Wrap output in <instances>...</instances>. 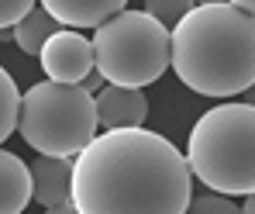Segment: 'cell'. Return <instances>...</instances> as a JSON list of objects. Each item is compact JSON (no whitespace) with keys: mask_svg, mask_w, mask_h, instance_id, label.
<instances>
[{"mask_svg":"<svg viewBox=\"0 0 255 214\" xmlns=\"http://www.w3.org/2000/svg\"><path fill=\"white\" fill-rule=\"evenodd\" d=\"M80 214H183L193 201L190 159L148 128H104L73 166Z\"/></svg>","mask_w":255,"mask_h":214,"instance_id":"1","label":"cell"},{"mask_svg":"<svg viewBox=\"0 0 255 214\" xmlns=\"http://www.w3.org/2000/svg\"><path fill=\"white\" fill-rule=\"evenodd\" d=\"M35 201V173L10 149L0 152V211L21 214Z\"/></svg>","mask_w":255,"mask_h":214,"instance_id":"9","label":"cell"},{"mask_svg":"<svg viewBox=\"0 0 255 214\" xmlns=\"http://www.w3.org/2000/svg\"><path fill=\"white\" fill-rule=\"evenodd\" d=\"M97 48V69L107 76V83L148 86L166 69H172V28L159 17L141 10H121L111 21H104L93 35Z\"/></svg>","mask_w":255,"mask_h":214,"instance_id":"5","label":"cell"},{"mask_svg":"<svg viewBox=\"0 0 255 214\" xmlns=\"http://www.w3.org/2000/svg\"><path fill=\"white\" fill-rule=\"evenodd\" d=\"M83 86H86V90H90V93H100V90L107 86V76H104L100 69H93V73H90V76H86V80H83Z\"/></svg>","mask_w":255,"mask_h":214,"instance_id":"16","label":"cell"},{"mask_svg":"<svg viewBox=\"0 0 255 214\" xmlns=\"http://www.w3.org/2000/svg\"><path fill=\"white\" fill-rule=\"evenodd\" d=\"M231 3H238L242 10H249V14H255V0H231Z\"/></svg>","mask_w":255,"mask_h":214,"instance_id":"18","label":"cell"},{"mask_svg":"<svg viewBox=\"0 0 255 214\" xmlns=\"http://www.w3.org/2000/svg\"><path fill=\"white\" fill-rule=\"evenodd\" d=\"M42 7H48L66 28H100L125 10L128 0H42Z\"/></svg>","mask_w":255,"mask_h":214,"instance_id":"10","label":"cell"},{"mask_svg":"<svg viewBox=\"0 0 255 214\" xmlns=\"http://www.w3.org/2000/svg\"><path fill=\"white\" fill-rule=\"evenodd\" d=\"M97 111H100V128H141L148 118V97L141 86L107 83L97 93Z\"/></svg>","mask_w":255,"mask_h":214,"instance_id":"7","label":"cell"},{"mask_svg":"<svg viewBox=\"0 0 255 214\" xmlns=\"http://www.w3.org/2000/svg\"><path fill=\"white\" fill-rule=\"evenodd\" d=\"M55 31H59V17H55L48 7H35V10H28L10 31H3V35L14 38L24 55H38L45 48V42H48Z\"/></svg>","mask_w":255,"mask_h":214,"instance_id":"11","label":"cell"},{"mask_svg":"<svg viewBox=\"0 0 255 214\" xmlns=\"http://www.w3.org/2000/svg\"><path fill=\"white\" fill-rule=\"evenodd\" d=\"M97 128H100L97 93H90L83 83L45 80L24 90L17 131L35 152L76 159L97 138Z\"/></svg>","mask_w":255,"mask_h":214,"instance_id":"4","label":"cell"},{"mask_svg":"<svg viewBox=\"0 0 255 214\" xmlns=\"http://www.w3.org/2000/svg\"><path fill=\"white\" fill-rule=\"evenodd\" d=\"M186 159L207 190L249 197L255 190V104L231 100L200 114L186 142Z\"/></svg>","mask_w":255,"mask_h":214,"instance_id":"3","label":"cell"},{"mask_svg":"<svg viewBox=\"0 0 255 214\" xmlns=\"http://www.w3.org/2000/svg\"><path fill=\"white\" fill-rule=\"evenodd\" d=\"M242 211H245V214H255V190L249 194V197H245V204H242Z\"/></svg>","mask_w":255,"mask_h":214,"instance_id":"17","label":"cell"},{"mask_svg":"<svg viewBox=\"0 0 255 214\" xmlns=\"http://www.w3.org/2000/svg\"><path fill=\"white\" fill-rule=\"evenodd\" d=\"M42 0H0V28L3 31H10L28 10H35Z\"/></svg>","mask_w":255,"mask_h":214,"instance_id":"15","label":"cell"},{"mask_svg":"<svg viewBox=\"0 0 255 214\" xmlns=\"http://www.w3.org/2000/svg\"><path fill=\"white\" fill-rule=\"evenodd\" d=\"M197 3H224V0H197Z\"/></svg>","mask_w":255,"mask_h":214,"instance_id":"20","label":"cell"},{"mask_svg":"<svg viewBox=\"0 0 255 214\" xmlns=\"http://www.w3.org/2000/svg\"><path fill=\"white\" fill-rule=\"evenodd\" d=\"M193 7H197V0H145V10L152 17H159L166 28H176Z\"/></svg>","mask_w":255,"mask_h":214,"instance_id":"13","label":"cell"},{"mask_svg":"<svg viewBox=\"0 0 255 214\" xmlns=\"http://www.w3.org/2000/svg\"><path fill=\"white\" fill-rule=\"evenodd\" d=\"M242 100H245V104H255V83L249 86V90H245V93H242Z\"/></svg>","mask_w":255,"mask_h":214,"instance_id":"19","label":"cell"},{"mask_svg":"<svg viewBox=\"0 0 255 214\" xmlns=\"http://www.w3.org/2000/svg\"><path fill=\"white\" fill-rule=\"evenodd\" d=\"M21 104H24V93H17L14 76L3 69V73H0V138H3V142L17 131V121H21Z\"/></svg>","mask_w":255,"mask_h":214,"instance_id":"12","label":"cell"},{"mask_svg":"<svg viewBox=\"0 0 255 214\" xmlns=\"http://www.w3.org/2000/svg\"><path fill=\"white\" fill-rule=\"evenodd\" d=\"M172 73L200 97H242L255 83V14L197 3L172 28Z\"/></svg>","mask_w":255,"mask_h":214,"instance_id":"2","label":"cell"},{"mask_svg":"<svg viewBox=\"0 0 255 214\" xmlns=\"http://www.w3.org/2000/svg\"><path fill=\"white\" fill-rule=\"evenodd\" d=\"M73 166L76 159L73 156H45L38 152V159L31 163L35 173V201L42 204L45 211L66 197H73Z\"/></svg>","mask_w":255,"mask_h":214,"instance_id":"8","label":"cell"},{"mask_svg":"<svg viewBox=\"0 0 255 214\" xmlns=\"http://www.w3.org/2000/svg\"><path fill=\"white\" fill-rule=\"evenodd\" d=\"M238 211L242 208L231 201V194H221V190H211V194L190 201V214H238Z\"/></svg>","mask_w":255,"mask_h":214,"instance_id":"14","label":"cell"},{"mask_svg":"<svg viewBox=\"0 0 255 214\" xmlns=\"http://www.w3.org/2000/svg\"><path fill=\"white\" fill-rule=\"evenodd\" d=\"M38 66L45 69L48 80L59 83H83L86 76L97 69V48L93 38L80 35L76 28H59L45 48L38 52Z\"/></svg>","mask_w":255,"mask_h":214,"instance_id":"6","label":"cell"}]
</instances>
